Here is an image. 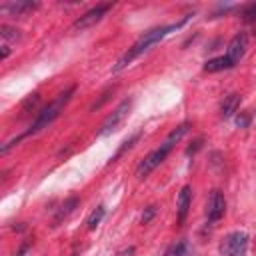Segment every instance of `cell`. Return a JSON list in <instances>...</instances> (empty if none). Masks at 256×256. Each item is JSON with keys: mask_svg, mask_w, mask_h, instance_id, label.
Wrapping results in <instances>:
<instances>
[{"mask_svg": "<svg viewBox=\"0 0 256 256\" xmlns=\"http://www.w3.org/2000/svg\"><path fill=\"white\" fill-rule=\"evenodd\" d=\"M0 34H2V38H6V40H18V38H20V30L10 28V26H6V24L0 26Z\"/></svg>", "mask_w": 256, "mask_h": 256, "instance_id": "2e32d148", "label": "cell"}, {"mask_svg": "<svg viewBox=\"0 0 256 256\" xmlns=\"http://www.w3.org/2000/svg\"><path fill=\"white\" fill-rule=\"evenodd\" d=\"M74 92H76V86H70V88H66L62 94H58L48 106H44V108L38 112V116H36V120L32 122L30 130L26 132V136H28V134H36V132H40L42 128H46L48 124H52V122L60 116V112L66 108V104L70 102V98H72Z\"/></svg>", "mask_w": 256, "mask_h": 256, "instance_id": "3957f363", "label": "cell"}, {"mask_svg": "<svg viewBox=\"0 0 256 256\" xmlns=\"http://www.w3.org/2000/svg\"><path fill=\"white\" fill-rule=\"evenodd\" d=\"M154 214H156V206H148L146 212L142 214V224H148V222L154 218Z\"/></svg>", "mask_w": 256, "mask_h": 256, "instance_id": "d6986e66", "label": "cell"}, {"mask_svg": "<svg viewBox=\"0 0 256 256\" xmlns=\"http://www.w3.org/2000/svg\"><path fill=\"white\" fill-rule=\"evenodd\" d=\"M184 250H186V244L184 242H174V244L168 246V250L164 252V256H182Z\"/></svg>", "mask_w": 256, "mask_h": 256, "instance_id": "e0dca14e", "label": "cell"}, {"mask_svg": "<svg viewBox=\"0 0 256 256\" xmlns=\"http://www.w3.org/2000/svg\"><path fill=\"white\" fill-rule=\"evenodd\" d=\"M182 256H196V254H194V252H190V250H184V254H182Z\"/></svg>", "mask_w": 256, "mask_h": 256, "instance_id": "603a6c76", "label": "cell"}, {"mask_svg": "<svg viewBox=\"0 0 256 256\" xmlns=\"http://www.w3.org/2000/svg\"><path fill=\"white\" fill-rule=\"evenodd\" d=\"M226 212V198L220 190H212L208 196V204H206V218L210 224L218 222Z\"/></svg>", "mask_w": 256, "mask_h": 256, "instance_id": "52a82bcc", "label": "cell"}, {"mask_svg": "<svg viewBox=\"0 0 256 256\" xmlns=\"http://www.w3.org/2000/svg\"><path fill=\"white\" fill-rule=\"evenodd\" d=\"M112 8V4L110 2H106V4H96L94 8H90L88 12H84L74 24H72V28L74 30H86V28H92L94 24H98L104 16H106V12Z\"/></svg>", "mask_w": 256, "mask_h": 256, "instance_id": "8992f818", "label": "cell"}, {"mask_svg": "<svg viewBox=\"0 0 256 256\" xmlns=\"http://www.w3.org/2000/svg\"><path fill=\"white\" fill-rule=\"evenodd\" d=\"M256 16V4H250L246 10H244V20H252Z\"/></svg>", "mask_w": 256, "mask_h": 256, "instance_id": "44dd1931", "label": "cell"}, {"mask_svg": "<svg viewBox=\"0 0 256 256\" xmlns=\"http://www.w3.org/2000/svg\"><path fill=\"white\" fill-rule=\"evenodd\" d=\"M28 248H30V242H24V244L20 246V250H18V252H16L14 256H24V254L28 252Z\"/></svg>", "mask_w": 256, "mask_h": 256, "instance_id": "7402d4cb", "label": "cell"}, {"mask_svg": "<svg viewBox=\"0 0 256 256\" xmlns=\"http://www.w3.org/2000/svg\"><path fill=\"white\" fill-rule=\"evenodd\" d=\"M76 204H78V198H68V200H66V202L60 206V210H58V214H56V220H54V222L58 224L62 218H66V216H68V214L74 210V206H76Z\"/></svg>", "mask_w": 256, "mask_h": 256, "instance_id": "5bb4252c", "label": "cell"}, {"mask_svg": "<svg viewBox=\"0 0 256 256\" xmlns=\"http://www.w3.org/2000/svg\"><path fill=\"white\" fill-rule=\"evenodd\" d=\"M34 8H38L36 2H12V4L2 6L4 12H10V14H14V16H22V14H26V12H32Z\"/></svg>", "mask_w": 256, "mask_h": 256, "instance_id": "7c38bea8", "label": "cell"}, {"mask_svg": "<svg viewBox=\"0 0 256 256\" xmlns=\"http://www.w3.org/2000/svg\"><path fill=\"white\" fill-rule=\"evenodd\" d=\"M248 248V234L246 232H230L220 242V254L222 256H244Z\"/></svg>", "mask_w": 256, "mask_h": 256, "instance_id": "277c9868", "label": "cell"}, {"mask_svg": "<svg viewBox=\"0 0 256 256\" xmlns=\"http://www.w3.org/2000/svg\"><path fill=\"white\" fill-rule=\"evenodd\" d=\"M104 212H106V210H104V206L100 204V206H98V208H96V210H94V212L88 216V220H86V224H88V230H94V228H96V226L102 222V218H104Z\"/></svg>", "mask_w": 256, "mask_h": 256, "instance_id": "9a60e30c", "label": "cell"}, {"mask_svg": "<svg viewBox=\"0 0 256 256\" xmlns=\"http://www.w3.org/2000/svg\"><path fill=\"white\" fill-rule=\"evenodd\" d=\"M188 20V16H184L180 22H176V24H168V26H158V28H152V30H148V32H144V36H140L120 58H118V62L114 64V68H112V72H120L122 68H126L130 62H134L140 54H144L146 50H150L154 44H158L162 38H166L172 30H176V28H180L184 22Z\"/></svg>", "mask_w": 256, "mask_h": 256, "instance_id": "6da1fadb", "label": "cell"}, {"mask_svg": "<svg viewBox=\"0 0 256 256\" xmlns=\"http://www.w3.org/2000/svg\"><path fill=\"white\" fill-rule=\"evenodd\" d=\"M250 118H252V114L246 110V112H240V116L236 118V124L240 126V128H246L248 124H250Z\"/></svg>", "mask_w": 256, "mask_h": 256, "instance_id": "ac0fdd59", "label": "cell"}, {"mask_svg": "<svg viewBox=\"0 0 256 256\" xmlns=\"http://www.w3.org/2000/svg\"><path fill=\"white\" fill-rule=\"evenodd\" d=\"M190 204H192V188L190 186H182L180 194H178V208H176V220L178 224L186 222V216L190 212Z\"/></svg>", "mask_w": 256, "mask_h": 256, "instance_id": "9c48e42d", "label": "cell"}, {"mask_svg": "<svg viewBox=\"0 0 256 256\" xmlns=\"http://www.w3.org/2000/svg\"><path fill=\"white\" fill-rule=\"evenodd\" d=\"M72 256H76V254H72Z\"/></svg>", "mask_w": 256, "mask_h": 256, "instance_id": "cb8c5ba5", "label": "cell"}, {"mask_svg": "<svg viewBox=\"0 0 256 256\" xmlns=\"http://www.w3.org/2000/svg\"><path fill=\"white\" fill-rule=\"evenodd\" d=\"M234 64L228 60V56H216V58H210L204 62V72H220V70H228L232 68Z\"/></svg>", "mask_w": 256, "mask_h": 256, "instance_id": "8fae6325", "label": "cell"}, {"mask_svg": "<svg viewBox=\"0 0 256 256\" xmlns=\"http://www.w3.org/2000/svg\"><path fill=\"white\" fill-rule=\"evenodd\" d=\"M202 142H204L202 138H196V140L192 142V146H190V148L186 150V154L190 156V154H194V152H198V150H200V146H202Z\"/></svg>", "mask_w": 256, "mask_h": 256, "instance_id": "ffe728a7", "label": "cell"}, {"mask_svg": "<svg viewBox=\"0 0 256 256\" xmlns=\"http://www.w3.org/2000/svg\"><path fill=\"white\" fill-rule=\"evenodd\" d=\"M238 106H240V94H228V96H224V100L220 104V116L222 118L234 116L236 110H238Z\"/></svg>", "mask_w": 256, "mask_h": 256, "instance_id": "30bf717a", "label": "cell"}, {"mask_svg": "<svg viewBox=\"0 0 256 256\" xmlns=\"http://www.w3.org/2000/svg\"><path fill=\"white\" fill-rule=\"evenodd\" d=\"M140 136H142V132H136V134H132L130 138H126V140L122 142V146L118 148V152H116V154L110 158V164H112V162H116V160H118V158H120V156H122L126 150H130V148H132V146H134V144L140 140Z\"/></svg>", "mask_w": 256, "mask_h": 256, "instance_id": "4fadbf2b", "label": "cell"}, {"mask_svg": "<svg viewBox=\"0 0 256 256\" xmlns=\"http://www.w3.org/2000/svg\"><path fill=\"white\" fill-rule=\"evenodd\" d=\"M188 130H190V122H182L180 126H176V128L168 134V138H166L156 150H152L150 154H146V156L140 160V164H138V168H136V176H138V178H146L158 164H162L164 158L170 154V150L176 146V142H180L182 136H184Z\"/></svg>", "mask_w": 256, "mask_h": 256, "instance_id": "7a4b0ae2", "label": "cell"}, {"mask_svg": "<svg viewBox=\"0 0 256 256\" xmlns=\"http://www.w3.org/2000/svg\"><path fill=\"white\" fill-rule=\"evenodd\" d=\"M130 108H132V100H122V102L112 110V114H108V118L102 122L98 134H100V136H108V134L116 132V130L120 128V124L126 120V116L130 114Z\"/></svg>", "mask_w": 256, "mask_h": 256, "instance_id": "5b68a950", "label": "cell"}, {"mask_svg": "<svg viewBox=\"0 0 256 256\" xmlns=\"http://www.w3.org/2000/svg\"><path fill=\"white\" fill-rule=\"evenodd\" d=\"M246 48H248V34H246V32H236V34L232 36V40L228 42V50H226L228 60L236 66V64L244 58Z\"/></svg>", "mask_w": 256, "mask_h": 256, "instance_id": "ba28073f", "label": "cell"}]
</instances>
